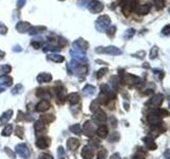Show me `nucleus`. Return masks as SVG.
Wrapping results in <instances>:
<instances>
[{
  "label": "nucleus",
  "mask_w": 170,
  "mask_h": 159,
  "mask_svg": "<svg viewBox=\"0 0 170 159\" xmlns=\"http://www.w3.org/2000/svg\"><path fill=\"white\" fill-rule=\"evenodd\" d=\"M162 117L163 115L161 114V111L155 110L153 111V112L149 114V116H148V121H149V123L151 124V125H153V126H159V125L162 124Z\"/></svg>",
  "instance_id": "obj_1"
},
{
  "label": "nucleus",
  "mask_w": 170,
  "mask_h": 159,
  "mask_svg": "<svg viewBox=\"0 0 170 159\" xmlns=\"http://www.w3.org/2000/svg\"><path fill=\"white\" fill-rule=\"evenodd\" d=\"M97 131V127H96V124L94 123L93 121H86L83 125V131L86 136H93Z\"/></svg>",
  "instance_id": "obj_2"
},
{
  "label": "nucleus",
  "mask_w": 170,
  "mask_h": 159,
  "mask_svg": "<svg viewBox=\"0 0 170 159\" xmlns=\"http://www.w3.org/2000/svg\"><path fill=\"white\" fill-rule=\"evenodd\" d=\"M111 24V19H109V16L106 15H102L100 16L97 20V28L98 30H100V31H103V30H105L107 27H109V24Z\"/></svg>",
  "instance_id": "obj_3"
},
{
  "label": "nucleus",
  "mask_w": 170,
  "mask_h": 159,
  "mask_svg": "<svg viewBox=\"0 0 170 159\" xmlns=\"http://www.w3.org/2000/svg\"><path fill=\"white\" fill-rule=\"evenodd\" d=\"M15 151L17 152V154L22 157V158L27 159L29 158V156H30V151H29L28 147L24 144V143H20V144H18L15 148Z\"/></svg>",
  "instance_id": "obj_4"
},
{
  "label": "nucleus",
  "mask_w": 170,
  "mask_h": 159,
  "mask_svg": "<svg viewBox=\"0 0 170 159\" xmlns=\"http://www.w3.org/2000/svg\"><path fill=\"white\" fill-rule=\"evenodd\" d=\"M96 51L98 53H106V54H112V55H119L121 54V51L116 47H107V48H98Z\"/></svg>",
  "instance_id": "obj_5"
},
{
  "label": "nucleus",
  "mask_w": 170,
  "mask_h": 159,
  "mask_svg": "<svg viewBox=\"0 0 170 159\" xmlns=\"http://www.w3.org/2000/svg\"><path fill=\"white\" fill-rule=\"evenodd\" d=\"M95 155V147L92 145H85L81 152V156L83 159H93Z\"/></svg>",
  "instance_id": "obj_6"
},
{
  "label": "nucleus",
  "mask_w": 170,
  "mask_h": 159,
  "mask_svg": "<svg viewBox=\"0 0 170 159\" xmlns=\"http://www.w3.org/2000/svg\"><path fill=\"white\" fill-rule=\"evenodd\" d=\"M55 90V95H57V103H64L65 101V95H66V89L63 86H57L54 88Z\"/></svg>",
  "instance_id": "obj_7"
},
{
  "label": "nucleus",
  "mask_w": 170,
  "mask_h": 159,
  "mask_svg": "<svg viewBox=\"0 0 170 159\" xmlns=\"http://www.w3.org/2000/svg\"><path fill=\"white\" fill-rule=\"evenodd\" d=\"M34 129H35V133L37 135H43V134H46L48 128H47V124H45L43 121L38 120L35 122L34 124Z\"/></svg>",
  "instance_id": "obj_8"
},
{
  "label": "nucleus",
  "mask_w": 170,
  "mask_h": 159,
  "mask_svg": "<svg viewBox=\"0 0 170 159\" xmlns=\"http://www.w3.org/2000/svg\"><path fill=\"white\" fill-rule=\"evenodd\" d=\"M50 138L48 137H46V136H42L40 137L36 141V147L38 148H42V150H45V148H47V147L50 145Z\"/></svg>",
  "instance_id": "obj_9"
},
{
  "label": "nucleus",
  "mask_w": 170,
  "mask_h": 159,
  "mask_svg": "<svg viewBox=\"0 0 170 159\" xmlns=\"http://www.w3.org/2000/svg\"><path fill=\"white\" fill-rule=\"evenodd\" d=\"M94 120L97 123H104L106 120H107V118H106V115L104 111L102 110V109H98L94 114Z\"/></svg>",
  "instance_id": "obj_10"
},
{
  "label": "nucleus",
  "mask_w": 170,
  "mask_h": 159,
  "mask_svg": "<svg viewBox=\"0 0 170 159\" xmlns=\"http://www.w3.org/2000/svg\"><path fill=\"white\" fill-rule=\"evenodd\" d=\"M36 97L37 98H41L43 100H48L52 97V95H51V92L49 91L48 88H38L36 91Z\"/></svg>",
  "instance_id": "obj_11"
},
{
  "label": "nucleus",
  "mask_w": 170,
  "mask_h": 159,
  "mask_svg": "<svg viewBox=\"0 0 170 159\" xmlns=\"http://www.w3.org/2000/svg\"><path fill=\"white\" fill-rule=\"evenodd\" d=\"M163 100H164V97L161 93H157V95H154L151 100L148 102V105H151V106H159L161 104L163 103Z\"/></svg>",
  "instance_id": "obj_12"
},
{
  "label": "nucleus",
  "mask_w": 170,
  "mask_h": 159,
  "mask_svg": "<svg viewBox=\"0 0 170 159\" xmlns=\"http://www.w3.org/2000/svg\"><path fill=\"white\" fill-rule=\"evenodd\" d=\"M50 107H51V105H50L48 100H42V101H40V103H37L36 111H38V112H44V111L48 110Z\"/></svg>",
  "instance_id": "obj_13"
},
{
  "label": "nucleus",
  "mask_w": 170,
  "mask_h": 159,
  "mask_svg": "<svg viewBox=\"0 0 170 159\" xmlns=\"http://www.w3.org/2000/svg\"><path fill=\"white\" fill-rule=\"evenodd\" d=\"M122 81L126 82L127 84H130V85H135V84L140 83V79L135 76H132V74H127V76L122 79Z\"/></svg>",
  "instance_id": "obj_14"
},
{
  "label": "nucleus",
  "mask_w": 170,
  "mask_h": 159,
  "mask_svg": "<svg viewBox=\"0 0 170 159\" xmlns=\"http://www.w3.org/2000/svg\"><path fill=\"white\" fill-rule=\"evenodd\" d=\"M80 147V141L77 138H69L67 140V147L71 151H76Z\"/></svg>",
  "instance_id": "obj_15"
},
{
  "label": "nucleus",
  "mask_w": 170,
  "mask_h": 159,
  "mask_svg": "<svg viewBox=\"0 0 170 159\" xmlns=\"http://www.w3.org/2000/svg\"><path fill=\"white\" fill-rule=\"evenodd\" d=\"M89 10L93 13H99L103 10V4L99 1H93L89 5Z\"/></svg>",
  "instance_id": "obj_16"
},
{
  "label": "nucleus",
  "mask_w": 170,
  "mask_h": 159,
  "mask_svg": "<svg viewBox=\"0 0 170 159\" xmlns=\"http://www.w3.org/2000/svg\"><path fill=\"white\" fill-rule=\"evenodd\" d=\"M66 99H67V101H68L71 105H76V104L79 103V101H80V95L77 93V92H72V93L67 95Z\"/></svg>",
  "instance_id": "obj_17"
},
{
  "label": "nucleus",
  "mask_w": 170,
  "mask_h": 159,
  "mask_svg": "<svg viewBox=\"0 0 170 159\" xmlns=\"http://www.w3.org/2000/svg\"><path fill=\"white\" fill-rule=\"evenodd\" d=\"M12 115H13V110H12V109L5 111L3 115L0 117V126H1V125H5V123H7L9 120L12 118Z\"/></svg>",
  "instance_id": "obj_18"
},
{
  "label": "nucleus",
  "mask_w": 170,
  "mask_h": 159,
  "mask_svg": "<svg viewBox=\"0 0 170 159\" xmlns=\"http://www.w3.org/2000/svg\"><path fill=\"white\" fill-rule=\"evenodd\" d=\"M97 135L100 137V138H106L107 137V134H109V128L106 125H100V126L97 128Z\"/></svg>",
  "instance_id": "obj_19"
},
{
  "label": "nucleus",
  "mask_w": 170,
  "mask_h": 159,
  "mask_svg": "<svg viewBox=\"0 0 170 159\" xmlns=\"http://www.w3.org/2000/svg\"><path fill=\"white\" fill-rule=\"evenodd\" d=\"M52 80V76L51 74H49V73H41L40 76H37V82L38 83H48Z\"/></svg>",
  "instance_id": "obj_20"
},
{
  "label": "nucleus",
  "mask_w": 170,
  "mask_h": 159,
  "mask_svg": "<svg viewBox=\"0 0 170 159\" xmlns=\"http://www.w3.org/2000/svg\"><path fill=\"white\" fill-rule=\"evenodd\" d=\"M13 84V79L9 76H3L0 78V85H2L3 87H9Z\"/></svg>",
  "instance_id": "obj_21"
},
{
  "label": "nucleus",
  "mask_w": 170,
  "mask_h": 159,
  "mask_svg": "<svg viewBox=\"0 0 170 159\" xmlns=\"http://www.w3.org/2000/svg\"><path fill=\"white\" fill-rule=\"evenodd\" d=\"M150 9H151V7L149 4H144V5H140V7H138L136 9V12L139 15H146V14H148L150 12Z\"/></svg>",
  "instance_id": "obj_22"
},
{
  "label": "nucleus",
  "mask_w": 170,
  "mask_h": 159,
  "mask_svg": "<svg viewBox=\"0 0 170 159\" xmlns=\"http://www.w3.org/2000/svg\"><path fill=\"white\" fill-rule=\"evenodd\" d=\"M144 141H145V144H146V147L149 148V150H151V151H153V150H155L156 148V144L154 143L153 139L152 138H150V137H147V138H145L144 139Z\"/></svg>",
  "instance_id": "obj_23"
},
{
  "label": "nucleus",
  "mask_w": 170,
  "mask_h": 159,
  "mask_svg": "<svg viewBox=\"0 0 170 159\" xmlns=\"http://www.w3.org/2000/svg\"><path fill=\"white\" fill-rule=\"evenodd\" d=\"M54 120H55V117L53 115H44V116H42V118H41V121H43L45 124L51 123Z\"/></svg>",
  "instance_id": "obj_24"
},
{
  "label": "nucleus",
  "mask_w": 170,
  "mask_h": 159,
  "mask_svg": "<svg viewBox=\"0 0 170 159\" xmlns=\"http://www.w3.org/2000/svg\"><path fill=\"white\" fill-rule=\"evenodd\" d=\"M95 91H96L95 87L90 86V85H86V86L84 87V89H83V93H84V95H92L95 93Z\"/></svg>",
  "instance_id": "obj_25"
},
{
  "label": "nucleus",
  "mask_w": 170,
  "mask_h": 159,
  "mask_svg": "<svg viewBox=\"0 0 170 159\" xmlns=\"http://www.w3.org/2000/svg\"><path fill=\"white\" fill-rule=\"evenodd\" d=\"M13 129H14V126L12 124H7L5 127H4V129L2 131V136H7V137L10 136L13 133Z\"/></svg>",
  "instance_id": "obj_26"
},
{
  "label": "nucleus",
  "mask_w": 170,
  "mask_h": 159,
  "mask_svg": "<svg viewBox=\"0 0 170 159\" xmlns=\"http://www.w3.org/2000/svg\"><path fill=\"white\" fill-rule=\"evenodd\" d=\"M70 131H72L73 134H76V135H81L82 133V127L80 124H74L72 126H70Z\"/></svg>",
  "instance_id": "obj_27"
},
{
  "label": "nucleus",
  "mask_w": 170,
  "mask_h": 159,
  "mask_svg": "<svg viewBox=\"0 0 170 159\" xmlns=\"http://www.w3.org/2000/svg\"><path fill=\"white\" fill-rule=\"evenodd\" d=\"M30 29V24L28 22H19L17 24V30L20 32H24L26 30H29Z\"/></svg>",
  "instance_id": "obj_28"
},
{
  "label": "nucleus",
  "mask_w": 170,
  "mask_h": 159,
  "mask_svg": "<svg viewBox=\"0 0 170 159\" xmlns=\"http://www.w3.org/2000/svg\"><path fill=\"white\" fill-rule=\"evenodd\" d=\"M48 58L52 62H57V63H62L64 62V57L61 55H55V54H52V55H48Z\"/></svg>",
  "instance_id": "obj_29"
},
{
  "label": "nucleus",
  "mask_w": 170,
  "mask_h": 159,
  "mask_svg": "<svg viewBox=\"0 0 170 159\" xmlns=\"http://www.w3.org/2000/svg\"><path fill=\"white\" fill-rule=\"evenodd\" d=\"M11 72V67L9 65H3V66H0V76H3L7 73Z\"/></svg>",
  "instance_id": "obj_30"
},
{
  "label": "nucleus",
  "mask_w": 170,
  "mask_h": 159,
  "mask_svg": "<svg viewBox=\"0 0 170 159\" xmlns=\"http://www.w3.org/2000/svg\"><path fill=\"white\" fill-rule=\"evenodd\" d=\"M157 54H158V48L153 47L151 49V51H150V58H151V60L156 58V57H157Z\"/></svg>",
  "instance_id": "obj_31"
},
{
  "label": "nucleus",
  "mask_w": 170,
  "mask_h": 159,
  "mask_svg": "<svg viewBox=\"0 0 170 159\" xmlns=\"http://www.w3.org/2000/svg\"><path fill=\"white\" fill-rule=\"evenodd\" d=\"M99 106H100V103L98 102V100H94L92 104H90V110L92 111H96L99 109Z\"/></svg>",
  "instance_id": "obj_32"
},
{
  "label": "nucleus",
  "mask_w": 170,
  "mask_h": 159,
  "mask_svg": "<svg viewBox=\"0 0 170 159\" xmlns=\"http://www.w3.org/2000/svg\"><path fill=\"white\" fill-rule=\"evenodd\" d=\"M76 44H77L80 48H82L83 50H86V49L88 48V44H87V43H86L85 40H83V39H79L77 43H76Z\"/></svg>",
  "instance_id": "obj_33"
},
{
  "label": "nucleus",
  "mask_w": 170,
  "mask_h": 159,
  "mask_svg": "<svg viewBox=\"0 0 170 159\" xmlns=\"http://www.w3.org/2000/svg\"><path fill=\"white\" fill-rule=\"evenodd\" d=\"M15 134H16L17 137H19V138H24V128L21 126H16L15 128Z\"/></svg>",
  "instance_id": "obj_34"
},
{
  "label": "nucleus",
  "mask_w": 170,
  "mask_h": 159,
  "mask_svg": "<svg viewBox=\"0 0 170 159\" xmlns=\"http://www.w3.org/2000/svg\"><path fill=\"white\" fill-rule=\"evenodd\" d=\"M22 90H24V87H22L21 85H16V86L12 89V93L13 95H18V93H20Z\"/></svg>",
  "instance_id": "obj_35"
},
{
  "label": "nucleus",
  "mask_w": 170,
  "mask_h": 159,
  "mask_svg": "<svg viewBox=\"0 0 170 159\" xmlns=\"http://www.w3.org/2000/svg\"><path fill=\"white\" fill-rule=\"evenodd\" d=\"M119 138H120V136H119L118 133H113V134L111 135V137H109V141H111V142H116V141L119 140Z\"/></svg>",
  "instance_id": "obj_36"
},
{
  "label": "nucleus",
  "mask_w": 170,
  "mask_h": 159,
  "mask_svg": "<svg viewBox=\"0 0 170 159\" xmlns=\"http://www.w3.org/2000/svg\"><path fill=\"white\" fill-rule=\"evenodd\" d=\"M106 72H107V68L106 67H104V68H102V69H100L99 71L97 72V78L98 79H100V78H102V76L105 74Z\"/></svg>",
  "instance_id": "obj_37"
},
{
  "label": "nucleus",
  "mask_w": 170,
  "mask_h": 159,
  "mask_svg": "<svg viewBox=\"0 0 170 159\" xmlns=\"http://www.w3.org/2000/svg\"><path fill=\"white\" fill-rule=\"evenodd\" d=\"M4 152H5V154H8L10 158L15 159V153H14L12 150H10L9 147H5V148H4Z\"/></svg>",
  "instance_id": "obj_38"
},
{
  "label": "nucleus",
  "mask_w": 170,
  "mask_h": 159,
  "mask_svg": "<svg viewBox=\"0 0 170 159\" xmlns=\"http://www.w3.org/2000/svg\"><path fill=\"white\" fill-rule=\"evenodd\" d=\"M153 3H154V5L158 9V10H159V9H163V7H164V2H163V0H153Z\"/></svg>",
  "instance_id": "obj_39"
},
{
  "label": "nucleus",
  "mask_w": 170,
  "mask_h": 159,
  "mask_svg": "<svg viewBox=\"0 0 170 159\" xmlns=\"http://www.w3.org/2000/svg\"><path fill=\"white\" fill-rule=\"evenodd\" d=\"M134 34H135V30H134V29H129V30L127 31L125 37H126V38H131Z\"/></svg>",
  "instance_id": "obj_40"
},
{
  "label": "nucleus",
  "mask_w": 170,
  "mask_h": 159,
  "mask_svg": "<svg viewBox=\"0 0 170 159\" xmlns=\"http://www.w3.org/2000/svg\"><path fill=\"white\" fill-rule=\"evenodd\" d=\"M162 33L164 34V35H169L170 34V24H167V26H165V27L163 28Z\"/></svg>",
  "instance_id": "obj_41"
},
{
  "label": "nucleus",
  "mask_w": 170,
  "mask_h": 159,
  "mask_svg": "<svg viewBox=\"0 0 170 159\" xmlns=\"http://www.w3.org/2000/svg\"><path fill=\"white\" fill-rule=\"evenodd\" d=\"M115 32H116V27H111V28L107 30V35L111 36V37H113L114 34H115Z\"/></svg>",
  "instance_id": "obj_42"
},
{
  "label": "nucleus",
  "mask_w": 170,
  "mask_h": 159,
  "mask_svg": "<svg viewBox=\"0 0 170 159\" xmlns=\"http://www.w3.org/2000/svg\"><path fill=\"white\" fill-rule=\"evenodd\" d=\"M38 159H53L52 157L48 154H41V155L38 156Z\"/></svg>",
  "instance_id": "obj_43"
},
{
  "label": "nucleus",
  "mask_w": 170,
  "mask_h": 159,
  "mask_svg": "<svg viewBox=\"0 0 170 159\" xmlns=\"http://www.w3.org/2000/svg\"><path fill=\"white\" fill-rule=\"evenodd\" d=\"M109 121H111V125H112L113 127L117 126V120L115 119V117H111Z\"/></svg>",
  "instance_id": "obj_44"
},
{
  "label": "nucleus",
  "mask_w": 170,
  "mask_h": 159,
  "mask_svg": "<svg viewBox=\"0 0 170 159\" xmlns=\"http://www.w3.org/2000/svg\"><path fill=\"white\" fill-rule=\"evenodd\" d=\"M145 51H140V52H138V53H136L135 54V56H138V58H142V57H145Z\"/></svg>",
  "instance_id": "obj_45"
},
{
  "label": "nucleus",
  "mask_w": 170,
  "mask_h": 159,
  "mask_svg": "<svg viewBox=\"0 0 170 159\" xmlns=\"http://www.w3.org/2000/svg\"><path fill=\"white\" fill-rule=\"evenodd\" d=\"M65 152H64V148H63V147H59V150H57V154L60 156H62L63 154H64Z\"/></svg>",
  "instance_id": "obj_46"
},
{
  "label": "nucleus",
  "mask_w": 170,
  "mask_h": 159,
  "mask_svg": "<svg viewBox=\"0 0 170 159\" xmlns=\"http://www.w3.org/2000/svg\"><path fill=\"white\" fill-rule=\"evenodd\" d=\"M164 156H165V159H170V150H167Z\"/></svg>",
  "instance_id": "obj_47"
},
{
  "label": "nucleus",
  "mask_w": 170,
  "mask_h": 159,
  "mask_svg": "<svg viewBox=\"0 0 170 159\" xmlns=\"http://www.w3.org/2000/svg\"><path fill=\"white\" fill-rule=\"evenodd\" d=\"M111 159H120V156H119V154H114V155L111 156Z\"/></svg>",
  "instance_id": "obj_48"
},
{
  "label": "nucleus",
  "mask_w": 170,
  "mask_h": 159,
  "mask_svg": "<svg viewBox=\"0 0 170 159\" xmlns=\"http://www.w3.org/2000/svg\"><path fill=\"white\" fill-rule=\"evenodd\" d=\"M133 159H145V157H144L142 155H139V154H138V155L134 156Z\"/></svg>",
  "instance_id": "obj_49"
},
{
  "label": "nucleus",
  "mask_w": 170,
  "mask_h": 159,
  "mask_svg": "<svg viewBox=\"0 0 170 159\" xmlns=\"http://www.w3.org/2000/svg\"><path fill=\"white\" fill-rule=\"evenodd\" d=\"M3 56H4V52L0 51V60H2V58H3Z\"/></svg>",
  "instance_id": "obj_50"
},
{
  "label": "nucleus",
  "mask_w": 170,
  "mask_h": 159,
  "mask_svg": "<svg viewBox=\"0 0 170 159\" xmlns=\"http://www.w3.org/2000/svg\"><path fill=\"white\" fill-rule=\"evenodd\" d=\"M1 91H3V88H2V87H0V92H1Z\"/></svg>",
  "instance_id": "obj_51"
},
{
  "label": "nucleus",
  "mask_w": 170,
  "mask_h": 159,
  "mask_svg": "<svg viewBox=\"0 0 170 159\" xmlns=\"http://www.w3.org/2000/svg\"><path fill=\"white\" fill-rule=\"evenodd\" d=\"M169 106H170V97H169Z\"/></svg>",
  "instance_id": "obj_52"
},
{
  "label": "nucleus",
  "mask_w": 170,
  "mask_h": 159,
  "mask_svg": "<svg viewBox=\"0 0 170 159\" xmlns=\"http://www.w3.org/2000/svg\"><path fill=\"white\" fill-rule=\"evenodd\" d=\"M169 13H170V8H169Z\"/></svg>",
  "instance_id": "obj_53"
}]
</instances>
